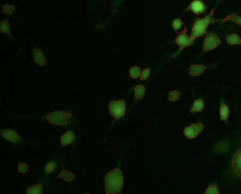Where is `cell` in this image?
<instances>
[{
	"mask_svg": "<svg viewBox=\"0 0 241 194\" xmlns=\"http://www.w3.org/2000/svg\"><path fill=\"white\" fill-rule=\"evenodd\" d=\"M106 193L115 194L121 190L124 184V179L121 171L118 168L109 172L105 177Z\"/></svg>",
	"mask_w": 241,
	"mask_h": 194,
	"instance_id": "obj_1",
	"label": "cell"
},
{
	"mask_svg": "<svg viewBox=\"0 0 241 194\" xmlns=\"http://www.w3.org/2000/svg\"><path fill=\"white\" fill-rule=\"evenodd\" d=\"M213 12L214 10H212L211 13L204 18L198 17L197 20H195L190 36L195 39L206 33V28L208 25L214 22V20L212 19Z\"/></svg>",
	"mask_w": 241,
	"mask_h": 194,
	"instance_id": "obj_2",
	"label": "cell"
},
{
	"mask_svg": "<svg viewBox=\"0 0 241 194\" xmlns=\"http://www.w3.org/2000/svg\"><path fill=\"white\" fill-rule=\"evenodd\" d=\"M71 115L70 113L61 111H55L48 115L47 120L51 123L59 125L67 124V118Z\"/></svg>",
	"mask_w": 241,
	"mask_h": 194,
	"instance_id": "obj_3",
	"label": "cell"
},
{
	"mask_svg": "<svg viewBox=\"0 0 241 194\" xmlns=\"http://www.w3.org/2000/svg\"><path fill=\"white\" fill-rule=\"evenodd\" d=\"M109 106L111 113L115 119H119L124 115L126 105L125 102L123 100L111 102Z\"/></svg>",
	"mask_w": 241,
	"mask_h": 194,
	"instance_id": "obj_4",
	"label": "cell"
},
{
	"mask_svg": "<svg viewBox=\"0 0 241 194\" xmlns=\"http://www.w3.org/2000/svg\"><path fill=\"white\" fill-rule=\"evenodd\" d=\"M203 127V126L201 123L192 124L185 129L184 133L188 138L192 139L202 131Z\"/></svg>",
	"mask_w": 241,
	"mask_h": 194,
	"instance_id": "obj_5",
	"label": "cell"
},
{
	"mask_svg": "<svg viewBox=\"0 0 241 194\" xmlns=\"http://www.w3.org/2000/svg\"><path fill=\"white\" fill-rule=\"evenodd\" d=\"M220 43V41L217 36L214 34H208L204 41V50L206 51L213 49Z\"/></svg>",
	"mask_w": 241,
	"mask_h": 194,
	"instance_id": "obj_6",
	"label": "cell"
},
{
	"mask_svg": "<svg viewBox=\"0 0 241 194\" xmlns=\"http://www.w3.org/2000/svg\"><path fill=\"white\" fill-rule=\"evenodd\" d=\"M206 6L202 0H194L190 3L187 11H190L196 14L205 12Z\"/></svg>",
	"mask_w": 241,
	"mask_h": 194,
	"instance_id": "obj_7",
	"label": "cell"
},
{
	"mask_svg": "<svg viewBox=\"0 0 241 194\" xmlns=\"http://www.w3.org/2000/svg\"><path fill=\"white\" fill-rule=\"evenodd\" d=\"M186 29L179 35L175 40V42L180 47V50L187 46L191 45L193 42L195 38L188 36L186 33Z\"/></svg>",
	"mask_w": 241,
	"mask_h": 194,
	"instance_id": "obj_8",
	"label": "cell"
},
{
	"mask_svg": "<svg viewBox=\"0 0 241 194\" xmlns=\"http://www.w3.org/2000/svg\"><path fill=\"white\" fill-rule=\"evenodd\" d=\"M241 151L240 149L234 155L232 161V166L235 172L240 177L241 174Z\"/></svg>",
	"mask_w": 241,
	"mask_h": 194,
	"instance_id": "obj_9",
	"label": "cell"
},
{
	"mask_svg": "<svg viewBox=\"0 0 241 194\" xmlns=\"http://www.w3.org/2000/svg\"><path fill=\"white\" fill-rule=\"evenodd\" d=\"M1 135L5 138L12 142L18 141L19 136L14 131L11 130H4L1 132Z\"/></svg>",
	"mask_w": 241,
	"mask_h": 194,
	"instance_id": "obj_10",
	"label": "cell"
},
{
	"mask_svg": "<svg viewBox=\"0 0 241 194\" xmlns=\"http://www.w3.org/2000/svg\"><path fill=\"white\" fill-rule=\"evenodd\" d=\"M33 58L35 61L39 65L43 66L45 64L46 62L44 55L40 50L34 49Z\"/></svg>",
	"mask_w": 241,
	"mask_h": 194,
	"instance_id": "obj_11",
	"label": "cell"
},
{
	"mask_svg": "<svg viewBox=\"0 0 241 194\" xmlns=\"http://www.w3.org/2000/svg\"><path fill=\"white\" fill-rule=\"evenodd\" d=\"M75 139V136L70 131H68L63 134L61 137V140L63 145H66L72 143Z\"/></svg>",
	"mask_w": 241,
	"mask_h": 194,
	"instance_id": "obj_12",
	"label": "cell"
},
{
	"mask_svg": "<svg viewBox=\"0 0 241 194\" xmlns=\"http://www.w3.org/2000/svg\"><path fill=\"white\" fill-rule=\"evenodd\" d=\"M173 25L174 28L177 33H181L185 30L184 23L180 19H175L173 22Z\"/></svg>",
	"mask_w": 241,
	"mask_h": 194,
	"instance_id": "obj_13",
	"label": "cell"
},
{
	"mask_svg": "<svg viewBox=\"0 0 241 194\" xmlns=\"http://www.w3.org/2000/svg\"><path fill=\"white\" fill-rule=\"evenodd\" d=\"M205 68V66L202 65H193L191 67V74L193 76H197L201 74Z\"/></svg>",
	"mask_w": 241,
	"mask_h": 194,
	"instance_id": "obj_14",
	"label": "cell"
},
{
	"mask_svg": "<svg viewBox=\"0 0 241 194\" xmlns=\"http://www.w3.org/2000/svg\"><path fill=\"white\" fill-rule=\"evenodd\" d=\"M0 30L2 33L11 35L10 25L6 20H5L0 23Z\"/></svg>",
	"mask_w": 241,
	"mask_h": 194,
	"instance_id": "obj_15",
	"label": "cell"
},
{
	"mask_svg": "<svg viewBox=\"0 0 241 194\" xmlns=\"http://www.w3.org/2000/svg\"><path fill=\"white\" fill-rule=\"evenodd\" d=\"M227 42L231 45L239 44L241 40L236 34H232L228 36L227 38Z\"/></svg>",
	"mask_w": 241,
	"mask_h": 194,
	"instance_id": "obj_16",
	"label": "cell"
},
{
	"mask_svg": "<svg viewBox=\"0 0 241 194\" xmlns=\"http://www.w3.org/2000/svg\"><path fill=\"white\" fill-rule=\"evenodd\" d=\"M42 187L41 185L37 184L29 188L27 190V194H41Z\"/></svg>",
	"mask_w": 241,
	"mask_h": 194,
	"instance_id": "obj_17",
	"label": "cell"
},
{
	"mask_svg": "<svg viewBox=\"0 0 241 194\" xmlns=\"http://www.w3.org/2000/svg\"><path fill=\"white\" fill-rule=\"evenodd\" d=\"M140 69L138 66H133L130 68L129 70L130 75L133 78H138L140 75Z\"/></svg>",
	"mask_w": 241,
	"mask_h": 194,
	"instance_id": "obj_18",
	"label": "cell"
},
{
	"mask_svg": "<svg viewBox=\"0 0 241 194\" xmlns=\"http://www.w3.org/2000/svg\"><path fill=\"white\" fill-rule=\"evenodd\" d=\"M134 90L136 97L140 99L144 94L145 87L142 85H138L134 87Z\"/></svg>",
	"mask_w": 241,
	"mask_h": 194,
	"instance_id": "obj_19",
	"label": "cell"
},
{
	"mask_svg": "<svg viewBox=\"0 0 241 194\" xmlns=\"http://www.w3.org/2000/svg\"><path fill=\"white\" fill-rule=\"evenodd\" d=\"M57 167V164L55 161H51L46 165L45 168V173L46 174L53 172Z\"/></svg>",
	"mask_w": 241,
	"mask_h": 194,
	"instance_id": "obj_20",
	"label": "cell"
},
{
	"mask_svg": "<svg viewBox=\"0 0 241 194\" xmlns=\"http://www.w3.org/2000/svg\"><path fill=\"white\" fill-rule=\"evenodd\" d=\"M229 113L228 107L225 105L222 104L220 108V114L221 119L224 120L227 119Z\"/></svg>",
	"mask_w": 241,
	"mask_h": 194,
	"instance_id": "obj_21",
	"label": "cell"
},
{
	"mask_svg": "<svg viewBox=\"0 0 241 194\" xmlns=\"http://www.w3.org/2000/svg\"><path fill=\"white\" fill-rule=\"evenodd\" d=\"M58 177L69 181H71L74 178V175L72 173L65 170L62 171Z\"/></svg>",
	"mask_w": 241,
	"mask_h": 194,
	"instance_id": "obj_22",
	"label": "cell"
},
{
	"mask_svg": "<svg viewBox=\"0 0 241 194\" xmlns=\"http://www.w3.org/2000/svg\"><path fill=\"white\" fill-rule=\"evenodd\" d=\"M204 106V103L201 99L196 100L193 105L192 110L195 111H200L203 108Z\"/></svg>",
	"mask_w": 241,
	"mask_h": 194,
	"instance_id": "obj_23",
	"label": "cell"
},
{
	"mask_svg": "<svg viewBox=\"0 0 241 194\" xmlns=\"http://www.w3.org/2000/svg\"><path fill=\"white\" fill-rule=\"evenodd\" d=\"M219 191L217 186L215 185H211L206 189L205 194H218Z\"/></svg>",
	"mask_w": 241,
	"mask_h": 194,
	"instance_id": "obj_24",
	"label": "cell"
},
{
	"mask_svg": "<svg viewBox=\"0 0 241 194\" xmlns=\"http://www.w3.org/2000/svg\"><path fill=\"white\" fill-rule=\"evenodd\" d=\"M14 7L9 4L4 5L2 8V12L4 14H10L13 11Z\"/></svg>",
	"mask_w": 241,
	"mask_h": 194,
	"instance_id": "obj_25",
	"label": "cell"
},
{
	"mask_svg": "<svg viewBox=\"0 0 241 194\" xmlns=\"http://www.w3.org/2000/svg\"><path fill=\"white\" fill-rule=\"evenodd\" d=\"M228 20L234 21L240 25H241V17L240 16H237L233 14L231 15L227 16V17L224 19L222 20V21L223 22Z\"/></svg>",
	"mask_w": 241,
	"mask_h": 194,
	"instance_id": "obj_26",
	"label": "cell"
},
{
	"mask_svg": "<svg viewBox=\"0 0 241 194\" xmlns=\"http://www.w3.org/2000/svg\"><path fill=\"white\" fill-rule=\"evenodd\" d=\"M150 69L149 68H146L144 69L140 73V78L141 80H146L149 76Z\"/></svg>",
	"mask_w": 241,
	"mask_h": 194,
	"instance_id": "obj_27",
	"label": "cell"
},
{
	"mask_svg": "<svg viewBox=\"0 0 241 194\" xmlns=\"http://www.w3.org/2000/svg\"><path fill=\"white\" fill-rule=\"evenodd\" d=\"M179 95V93L177 91H172L169 94V99L171 101H175L178 99Z\"/></svg>",
	"mask_w": 241,
	"mask_h": 194,
	"instance_id": "obj_28",
	"label": "cell"
},
{
	"mask_svg": "<svg viewBox=\"0 0 241 194\" xmlns=\"http://www.w3.org/2000/svg\"><path fill=\"white\" fill-rule=\"evenodd\" d=\"M18 170L21 173H25L28 170L27 165L24 163H20L18 166Z\"/></svg>",
	"mask_w": 241,
	"mask_h": 194,
	"instance_id": "obj_29",
	"label": "cell"
}]
</instances>
